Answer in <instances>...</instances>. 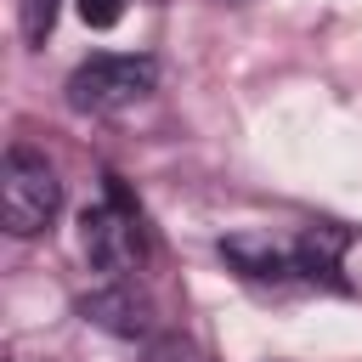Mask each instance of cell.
Segmentation results:
<instances>
[{
  "label": "cell",
  "instance_id": "1",
  "mask_svg": "<svg viewBox=\"0 0 362 362\" xmlns=\"http://www.w3.org/2000/svg\"><path fill=\"white\" fill-rule=\"evenodd\" d=\"M79 249H85L90 272H102L107 283H124L147 266V226L119 175H107V198L79 215Z\"/></svg>",
  "mask_w": 362,
  "mask_h": 362
},
{
  "label": "cell",
  "instance_id": "2",
  "mask_svg": "<svg viewBox=\"0 0 362 362\" xmlns=\"http://www.w3.org/2000/svg\"><path fill=\"white\" fill-rule=\"evenodd\" d=\"M62 209V181H57V164L40 153V147H6V164H0V221L11 238H40Z\"/></svg>",
  "mask_w": 362,
  "mask_h": 362
},
{
  "label": "cell",
  "instance_id": "3",
  "mask_svg": "<svg viewBox=\"0 0 362 362\" xmlns=\"http://www.w3.org/2000/svg\"><path fill=\"white\" fill-rule=\"evenodd\" d=\"M158 85V62L153 57H124V51H96L68 74V107L74 113H124L136 107L147 90Z\"/></svg>",
  "mask_w": 362,
  "mask_h": 362
},
{
  "label": "cell",
  "instance_id": "4",
  "mask_svg": "<svg viewBox=\"0 0 362 362\" xmlns=\"http://www.w3.org/2000/svg\"><path fill=\"white\" fill-rule=\"evenodd\" d=\"M79 317L96 322V328H107V334H119V339H141V345L158 334V311H153V300L136 288V277L102 283V288H90V294H79Z\"/></svg>",
  "mask_w": 362,
  "mask_h": 362
},
{
  "label": "cell",
  "instance_id": "5",
  "mask_svg": "<svg viewBox=\"0 0 362 362\" xmlns=\"http://www.w3.org/2000/svg\"><path fill=\"white\" fill-rule=\"evenodd\" d=\"M345 226H305L294 243V272L305 283H334L339 288V255H345Z\"/></svg>",
  "mask_w": 362,
  "mask_h": 362
},
{
  "label": "cell",
  "instance_id": "6",
  "mask_svg": "<svg viewBox=\"0 0 362 362\" xmlns=\"http://www.w3.org/2000/svg\"><path fill=\"white\" fill-rule=\"evenodd\" d=\"M221 255H226L243 277H255V283H277V277L294 272V249H277L272 238H226Z\"/></svg>",
  "mask_w": 362,
  "mask_h": 362
},
{
  "label": "cell",
  "instance_id": "7",
  "mask_svg": "<svg viewBox=\"0 0 362 362\" xmlns=\"http://www.w3.org/2000/svg\"><path fill=\"white\" fill-rule=\"evenodd\" d=\"M141 362H209V351L187 334H153L141 345Z\"/></svg>",
  "mask_w": 362,
  "mask_h": 362
},
{
  "label": "cell",
  "instance_id": "8",
  "mask_svg": "<svg viewBox=\"0 0 362 362\" xmlns=\"http://www.w3.org/2000/svg\"><path fill=\"white\" fill-rule=\"evenodd\" d=\"M57 11H62V0H17L23 40H28V45H45V40H51V28H57Z\"/></svg>",
  "mask_w": 362,
  "mask_h": 362
},
{
  "label": "cell",
  "instance_id": "9",
  "mask_svg": "<svg viewBox=\"0 0 362 362\" xmlns=\"http://www.w3.org/2000/svg\"><path fill=\"white\" fill-rule=\"evenodd\" d=\"M79 17H85V28H113L124 17V0H79Z\"/></svg>",
  "mask_w": 362,
  "mask_h": 362
},
{
  "label": "cell",
  "instance_id": "10",
  "mask_svg": "<svg viewBox=\"0 0 362 362\" xmlns=\"http://www.w3.org/2000/svg\"><path fill=\"white\" fill-rule=\"evenodd\" d=\"M11 362H34V356H11Z\"/></svg>",
  "mask_w": 362,
  "mask_h": 362
}]
</instances>
